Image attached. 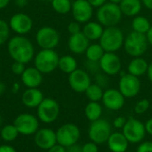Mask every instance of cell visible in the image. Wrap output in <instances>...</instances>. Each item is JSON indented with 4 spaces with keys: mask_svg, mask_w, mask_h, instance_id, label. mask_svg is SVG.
<instances>
[{
    "mask_svg": "<svg viewBox=\"0 0 152 152\" xmlns=\"http://www.w3.org/2000/svg\"><path fill=\"white\" fill-rule=\"evenodd\" d=\"M147 76L149 80L152 83V61L151 63H149V67H148V70H147Z\"/></svg>",
    "mask_w": 152,
    "mask_h": 152,
    "instance_id": "50",
    "label": "cell"
},
{
    "mask_svg": "<svg viewBox=\"0 0 152 152\" xmlns=\"http://www.w3.org/2000/svg\"><path fill=\"white\" fill-rule=\"evenodd\" d=\"M9 27L16 35L24 36L29 33L33 28V20L26 13L17 12L13 14L9 20Z\"/></svg>",
    "mask_w": 152,
    "mask_h": 152,
    "instance_id": "13",
    "label": "cell"
},
{
    "mask_svg": "<svg viewBox=\"0 0 152 152\" xmlns=\"http://www.w3.org/2000/svg\"><path fill=\"white\" fill-rule=\"evenodd\" d=\"M100 45L107 53H116L124 45V34L117 26L104 28L101 37Z\"/></svg>",
    "mask_w": 152,
    "mask_h": 152,
    "instance_id": "3",
    "label": "cell"
},
{
    "mask_svg": "<svg viewBox=\"0 0 152 152\" xmlns=\"http://www.w3.org/2000/svg\"><path fill=\"white\" fill-rule=\"evenodd\" d=\"M19 90H20V84L17 83V82L13 83L12 86V93L16 94V93L19 92Z\"/></svg>",
    "mask_w": 152,
    "mask_h": 152,
    "instance_id": "51",
    "label": "cell"
},
{
    "mask_svg": "<svg viewBox=\"0 0 152 152\" xmlns=\"http://www.w3.org/2000/svg\"><path fill=\"white\" fill-rule=\"evenodd\" d=\"M121 1H122V0H110V2L114 3V4H119Z\"/></svg>",
    "mask_w": 152,
    "mask_h": 152,
    "instance_id": "54",
    "label": "cell"
},
{
    "mask_svg": "<svg viewBox=\"0 0 152 152\" xmlns=\"http://www.w3.org/2000/svg\"><path fill=\"white\" fill-rule=\"evenodd\" d=\"M71 2H74V1H77V0H70Z\"/></svg>",
    "mask_w": 152,
    "mask_h": 152,
    "instance_id": "57",
    "label": "cell"
},
{
    "mask_svg": "<svg viewBox=\"0 0 152 152\" xmlns=\"http://www.w3.org/2000/svg\"><path fill=\"white\" fill-rule=\"evenodd\" d=\"M71 12L74 20L79 23H86L93 16L94 7L87 0H77L72 2Z\"/></svg>",
    "mask_w": 152,
    "mask_h": 152,
    "instance_id": "15",
    "label": "cell"
},
{
    "mask_svg": "<svg viewBox=\"0 0 152 152\" xmlns=\"http://www.w3.org/2000/svg\"><path fill=\"white\" fill-rule=\"evenodd\" d=\"M68 31L70 35H74V34H77V33H79L81 32V27H80V23L76 21V20H73L71 22L69 23L68 25Z\"/></svg>",
    "mask_w": 152,
    "mask_h": 152,
    "instance_id": "38",
    "label": "cell"
},
{
    "mask_svg": "<svg viewBox=\"0 0 152 152\" xmlns=\"http://www.w3.org/2000/svg\"><path fill=\"white\" fill-rule=\"evenodd\" d=\"M148 67L149 63L145 59L141 57H135L129 62L127 66V71L129 74L139 77L147 73Z\"/></svg>",
    "mask_w": 152,
    "mask_h": 152,
    "instance_id": "24",
    "label": "cell"
},
{
    "mask_svg": "<svg viewBox=\"0 0 152 152\" xmlns=\"http://www.w3.org/2000/svg\"><path fill=\"white\" fill-rule=\"evenodd\" d=\"M52 7L57 13L66 14L71 12L72 2L70 0H53L51 2Z\"/></svg>",
    "mask_w": 152,
    "mask_h": 152,
    "instance_id": "32",
    "label": "cell"
},
{
    "mask_svg": "<svg viewBox=\"0 0 152 152\" xmlns=\"http://www.w3.org/2000/svg\"><path fill=\"white\" fill-rule=\"evenodd\" d=\"M10 31L11 29L8 22L0 19V45H3L8 42L10 37Z\"/></svg>",
    "mask_w": 152,
    "mask_h": 152,
    "instance_id": "33",
    "label": "cell"
},
{
    "mask_svg": "<svg viewBox=\"0 0 152 152\" xmlns=\"http://www.w3.org/2000/svg\"><path fill=\"white\" fill-rule=\"evenodd\" d=\"M0 152H17L16 150L8 144H2L0 145Z\"/></svg>",
    "mask_w": 152,
    "mask_h": 152,
    "instance_id": "43",
    "label": "cell"
},
{
    "mask_svg": "<svg viewBox=\"0 0 152 152\" xmlns=\"http://www.w3.org/2000/svg\"><path fill=\"white\" fill-rule=\"evenodd\" d=\"M45 1H47V2H52L53 0H45Z\"/></svg>",
    "mask_w": 152,
    "mask_h": 152,
    "instance_id": "56",
    "label": "cell"
},
{
    "mask_svg": "<svg viewBox=\"0 0 152 152\" xmlns=\"http://www.w3.org/2000/svg\"><path fill=\"white\" fill-rule=\"evenodd\" d=\"M19 134H20L13 124L4 125L0 131L1 139L5 142H12L15 141Z\"/></svg>",
    "mask_w": 152,
    "mask_h": 152,
    "instance_id": "29",
    "label": "cell"
},
{
    "mask_svg": "<svg viewBox=\"0 0 152 152\" xmlns=\"http://www.w3.org/2000/svg\"><path fill=\"white\" fill-rule=\"evenodd\" d=\"M118 90L125 98L135 97L141 90V81L139 77L129 73L121 72L118 83Z\"/></svg>",
    "mask_w": 152,
    "mask_h": 152,
    "instance_id": "12",
    "label": "cell"
},
{
    "mask_svg": "<svg viewBox=\"0 0 152 152\" xmlns=\"http://www.w3.org/2000/svg\"><path fill=\"white\" fill-rule=\"evenodd\" d=\"M148 40L145 34L132 31L124 41V48L127 54L132 57H140L144 54L148 49Z\"/></svg>",
    "mask_w": 152,
    "mask_h": 152,
    "instance_id": "5",
    "label": "cell"
},
{
    "mask_svg": "<svg viewBox=\"0 0 152 152\" xmlns=\"http://www.w3.org/2000/svg\"><path fill=\"white\" fill-rule=\"evenodd\" d=\"M58 69L65 74L69 75L77 69V60L71 55H63L59 59Z\"/></svg>",
    "mask_w": 152,
    "mask_h": 152,
    "instance_id": "26",
    "label": "cell"
},
{
    "mask_svg": "<svg viewBox=\"0 0 152 152\" xmlns=\"http://www.w3.org/2000/svg\"><path fill=\"white\" fill-rule=\"evenodd\" d=\"M107 143L111 152H126L130 142L127 141L122 132H116L110 134Z\"/></svg>",
    "mask_w": 152,
    "mask_h": 152,
    "instance_id": "22",
    "label": "cell"
},
{
    "mask_svg": "<svg viewBox=\"0 0 152 152\" xmlns=\"http://www.w3.org/2000/svg\"><path fill=\"white\" fill-rule=\"evenodd\" d=\"M151 25L150 20L144 16L137 15L134 18V20L132 21L133 31H135L138 33L146 35L147 32L149 31V29L151 28Z\"/></svg>",
    "mask_w": 152,
    "mask_h": 152,
    "instance_id": "28",
    "label": "cell"
},
{
    "mask_svg": "<svg viewBox=\"0 0 152 152\" xmlns=\"http://www.w3.org/2000/svg\"><path fill=\"white\" fill-rule=\"evenodd\" d=\"M85 115L91 122L100 119L102 115V105L98 102H89L85 108Z\"/></svg>",
    "mask_w": 152,
    "mask_h": 152,
    "instance_id": "27",
    "label": "cell"
},
{
    "mask_svg": "<svg viewBox=\"0 0 152 152\" xmlns=\"http://www.w3.org/2000/svg\"><path fill=\"white\" fill-rule=\"evenodd\" d=\"M85 66H86V71L88 73H92L94 75L102 71L99 61H88L87 60L85 63Z\"/></svg>",
    "mask_w": 152,
    "mask_h": 152,
    "instance_id": "36",
    "label": "cell"
},
{
    "mask_svg": "<svg viewBox=\"0 0 152 152\" xmlns=\"http://www.w3.org/2000/svg\"><path fill=\"white\" fill-rule=\"evenodd\" d=\"M142 4L149 10H152V0H141Z\"/></svg>",
    "mask_w": 152,
    "mask_h": 152,
    "instance_id": "48",
    "label": "cell"
},
{
    "mask_svg": "<svg viewBox=\"0 0 152 152\" xmlns=\"http://www.w3.org/2000/svg\"><path fill=\"white\" fill-rule=\"evenodd\" d=\"M125 97L119 90L110 88L104 91L102 95V103L110 110L116 111L121 110L125 105Z\"/></svg>",
    "mask_w": 152,
    "mask_h": 152,
    "instance_id": "18",
    "label": "cell"
},
{
    "mask_svg": "<svg viewBox=\"0 0 152 152\" xmlns=\"http://www.w3.org/2000/svg\"><path fill=\"white\" fill-rule=\"evenodd\" d=\"M11 0H0V10L4 9L9 4Z\"/></svg>",
    "mask_w": 152,
    "mask_h": 152,
    "instance_id": "52",
    "label": "cell"
},
{
    "mask_svg": "<svg viewBox=\"0 0 152 152\" xmlns=\"http://www.w3.org/2000/svg\"><path fill=\"white\" fill-rule=\"evenodd\" d=\"M91 4L92 6L94 8H99L100 6H102V4H104L106 3L107 0H87Z\"/></svg>",
    "mask_w": 152,
    "mask_h": 152,
    "instance_id": "45",
    "label": "cell"
},
{
    "mask_svg": "<svg viewBox=\"0 0 152 152\" xmlns=\"http://www.w3.org/2000/svg\"><path fill=\"white\" fill-rule=\"evenodd\" d=\"M20 79L27 88H38L43 83V74L37 68L28 67L20 75Z\"/></svg>",
    "mask_w": 152,
    "mask_h": 152,
    "instance_id": "19",
    "label": "cell"
},
{
    "mask_svg": "<svg viewBox=\"0 0 152 152\" xmlns=\"http://www.w3.org/2000/svg\"><path fill=\"white\" fill-rule=\"evenodd\" d=\"M81 132L79 127L73 123H66L61 126L56 131L57 143L68 148L77 143L80 139Z\"/></svg>",
    "mask_w": 152,
    "mask_h": 152,
    "instance_id": "7",
    "label": "cell"
},
{
    "mask_svg": "<svg viewBox=\"0 0 152 152\" xmlns=\"http://www.w3.org/2000/svg\"><path fill=\"white\" fill-rule=\"evenodd\" d=\"M60 56L54 49H41L33 59L34 67L43 75L50 74L58 69Z\"/></svg>",
    "mask_w": 152,
    "mask_h": 152,
    "instance_id": "2",
    "label": "cell"
},
{
    "mask_svg": "<svg viewBox=\"0 0 152 152\" xmlns=\"http://www.w3.org/2000/svg\"><path fill=\"white\" fill-rule=\"evenodd\" d=\"M89 45L90 40L84 35L82 31L74 35H70L68 41L69 49L75 54H81L86 53Z\"/></svg>",
    "mask_w": 152,
    "mask_h": 152,
    "instance_id": "20",
    "label": "cell"
},
{
    "mask_svg": "<svg viewBox=\"0 0 152 152\" xmlns=\"http://www.w3.org/2000/svg\"><path fill=\"white\" fill-rule=\"evenodd\" d=\"M126 118L125 117H122V116H119L118 118H116L114 120H113V126L117 129H122L124 127V126L126 125Z\"/></svg>",
    "mask_w": 152,
    "mask_h": 152,
    "instance_id": "41",
    "label": "cell"
},
{
    "mask_svg": "<svg viewBox=\"0 0 152 152\" xmlns=\"http://www.w3.org/2000/svg\"><path fill=\"white\" fill-rule=\"evenodd\" d=\"M13 125L20 134L24 136L34 135L39 129V120L37 116L30 113H22L18 115Z\"/></svg>",
    "mask_w": 152,
    "mask_h": 152,
    "instance_id": "9",
    "label": "cell"
},
{
    "mask_svg": "<svg viewBox=\"0 0 152 152\" xmlns=\"http://www.w3.org/2000/svg\"><path fill=\"white\" fill-rule=\"evenodd\" d=\"M105 53V51L102 47L100 44H93L90 45L86 51V56L88 61H100L103 54Z\"/></svg>",
    "mask_w": 152,
    "mask_h": 152,
    "instance_id": "30",
    "label": "cell"
},
{
    "mask_svg": "<svg viewBox=\"0 0 152 152\" xmlns=\"http://www.w3.org/2000/svg\"><path fill=\"white\" fill-rule=\"evenodd\" d=\"M2 125H3V118H2V117L0 116V127L2 126Z\"/></svg>",
    "mask_w": 152,
    "mask_h": 152,
    "instance_id": "55",
    "label": "cell"
},
{
    "mask_svg": "<svg viewBox=\"0 0 152 152\" xmlns=\"http://www.w3.org/2000/svg\"><path fill=\"white\" fill-rule=\"evenodd\" d=\"M60 105L53 98H44L37 108V117L44 124L53 123L60 115Z\"/></svg>",
    "mask_w": 152,
    "mask_h": 152,
    "instance_id": "6",
    "label": "cell"
},
{
    "mask_svg": "<svg viewBox=\"0 0 152 152\" xmlns=\"http://www.w3.org/2000/svg\"><path fill=\"white\" fill-rule=\"evenodd\" d=\"M91 84V77L86 70L77 69L69 75V85L76 93H85Z\"/></svg>",
    "mask_w": 152,
    "mask_h": 152,
    "instance_id": "14",
    "label": "cell"
},
{
    "mask_svg": "<svg viewBox=\"0 0 152 152\" xmlns=\"http://www.w3.org/2000/svg\"><path fill=\"white\" fill-rule=\"evenodd\" d=\"M111 134V125L109 121L103 118H100L98 120L91 122L88 129L89 139L96 144H102L107 142Z\"/></svg>",
    "mask_w": 152,
    "mask_h": 152,
    "instance_id": "8",
    "label": "cell"
},
{
    "mask_svg": "<svg viewBox=\"0 0 152 152\" xmlns=\"http://www.w3.org/2000/svg\"><path fill=\"white\" fill-rule=\"evenodd\" d=\"M144 125H145L146 133L149 134L150 135H152V118H150V119H148Z\"/></svg>",
    "mask_w": 152,
    "mask_h": 152,
    "instance_id": "46",
    "label": "cell"
},
{
    "mask_svg": "<svg viewBox=\"0 0 152 152\" xmlns=\"http://www.w3.org/2000/svg\"><path fill=\"white\" fill-rule=\"evenodd\" d=\"M9 56L13 61L23 64L30 62L35 57V47L33 43L25 36L16 35L7 42Z\"/></svg>",
    "mask_w": 152,
    "mask_h": 152,
    "instance_id": "1",
    "label": "cell"
},
{
    "mask_svg": "<svg viewBox=\"0 0 152 152\" xmlns=\"http://www.w3.org/2000/svg\"><path fill=\"white\" fill-rule=\"evenodd\" d=\"M36 42L41 49H54L60 43V34L53 27H41L36 34Z\"/></svg>",
    "mask_w": 152,
    "mask_h": 152,
    "instance_id": "11",
    "label": "cell"
},
{
    "mask_svg": "<svg viewBox=\"0 0 152 152\" xmlns=\"http://www.w3.org/2000/svg\"><path fill=\"white\" fill-rule=\"evenodd\" d=\"M6 90V86L3 82H0V95H3Z\"/></svg>",
    "mask_w": 152,
    "mask_h": 152,
    "instance_id": "53",
    "label": "cell"
},
{
    "mask_svg": "<svg viewBox=\"0 0 152 152\" xmlns=\"http://www.w3.org/2000/svg\"><path fill=\"white\" fill-rule=\"evenodd\" d=\"M103 30L104 28L100 22L88 21L84 26L82 32L89 40H97L101 38Z\"/></svg>",
    "mask_w": 152,
    "mask_h": 152,
    "instance_id": "25",
    "label": "cell"
},
{
    "mask_svg": "<svg viewBox=\"0 0 152 152\" xmlns=\"http://www.w3.org/2000/svg\"><path fill=\"white\" fill-rule=\"evenodd\" d=\"M28 0H14V4L20 8L25 7L28 4Z\"/></svg>",
    "mask_w": 152,
    "mask_h": 152,
    "instance_id": "47",
    "label": "cell"
},
{
    "mask_svg": "<svg viewBox=\"0 0 152 152\" xmlns=\"http://www.w3.org/2000/svg\"><path fill=\"white\" fill-rule=\"evenodd\" d=\"M82 152H99L98 144L92 141L86 142L84 145H82Z\"/></svg>",
    "mask_w": 152,
    "mask_h": 152,
    "instance_id": "39",
    "label": "cell"
},
{
    "mask_svg": "<svg viewBox=\"0 0 152 152\" xmlns=\"http://www.w3.org/2000/svg\"><path fill=\"white\" fill-rule=\"evenodd\" d=\"M146 37H147V40H148L149 45H151L152 46V26L151 27V28L149 29V31L147 32Z\"/></svg>",
    "mask_w": 152,
    "mask_h": 152,
    "instance_id": "49",
    "label": "cell"
},
{
    "mask_svg": "<svg viewBox=\"0 0 152 152\" xmlns=\"http://www.w3.org/2000/svg\"><path fill=\"white\" fill-rule=\"evenodd\" d=\"M136 152H152V142L146 141L139 144Z\"/></svg>",
    "mask_w": 152,
    "mask_h": 152,
    "instance_id": "40",
    "label": "cell"
},
{
    "mask_svg": "<svg viewBox=\"0 0 152 152\" xmlns=\"http://www.w3.org/2000/svg\"><path fill=\"white\" fill-rule=\"evenodd\" d=\"M94 81L96 85H98L99 86H101L102 89L108 87L109 84H110V78L109 76L105 73H103L102 71L97 73L94 75Z\"/></svg>",
    "mask_w": 152,
    "mask_h": 152,
    "instance_id": "34",
    "label": "cell"
},
{
    "mask_svg": "<svg viewBox=\"0 0 152 152\" xmlns=\"http://www.w3.org/2000/svg\"><path fill=\"white\" fill-rule=\"evenodd\" d=\"M66 149H67V152H82V146L77 143L71 145Z\"/></svg>",
    "mask_w": 152,
    "mask_h": 152,
    "instance_id": "44",
    "label": "cell"
},
{
    "mask_svg": "<svg viewBox=\"0 0 152 152\" xmlns=\"http://www.w3.org/2000/svg\"><path fill=\"white\" fill-rule=\"evenodd\" d=\"M103 93H104L103 89L96 84H91L90 86L85 92L86 98L90 102H98L102 101Z\"/></svg>",
    "mask_w": 152,
    "mask_h": 152,
    "instance_id": "31",
    "label": "cell"
},
{
    "mask_svg": "<svg viewBox=\"0 0 152 152\" xmlns=\"http://www.w3.org/2000/svg\"><path fill=\"white\" fill-rule=\"evenodd\" d=\"M99 62L102 71L108 76H115L121 71V60L115 53L105 52Z\"/></svg>",
    "mask_w": 152,
    "mask_h": 152,
    "instance_id": "17",
    "label": "cell"
},
{
    "mask_svg": "<svg viewBox=\"0 0 152 152\" xmlns=\"http://www.w3.org/2000/svg\"><path fill=\"white\" fill-rule=\"evenodd\" d=\"M122 133L130 143H139L145 138V125L135 118H130L122 128Z\"/></svg>",
    "mask_w": 152,
    "mask_h": 152,
    "instance_id": "10",
    "label": "cell"
},
{
    "mask_svg": "<svg viewBox=\"0 0 152 152\" xmlns=\"http://www.w3.org/2000/svg\"><path fill=\"white\" fill-rule=\"evenodd\" d=\"M47 152H67V149L60 144H55L54 146H53L52 148H50Z\"/></svg>",
    "mask_w": 152,
    "mask_h": 152,
    "instance_id": "42",
    "label": "cell"
},
{
    "mask_svg": "<svg viewBox=\"0 0 152 152\" xmlns=\"http://www.w3.org/2000/svg\"><path fill=\"white\" fill-rule=\"evenodd\" d=\"M44 98V94L40 89L27 88L21 95V102L27 108L34 109L38 107Z\"/></svg>",
    "mask_w": 152,
    "mask_h": 152,
    "instance_id": "21",
    "label": "cell"
},
{
    "mask_svg": "<svg viewBox=\"0 0 152 152\" xmlns=\"http://www.w3.org/2000/svg\"><path fill=\"white\" fill-rule=\"evenodd\" d=\"M151 106V102L148 99H142L138 101L134 106V112L138 115L144 114Z\"/></svg>",
    "mask_w": 152,
    "mask_h": 152,
    "instance_id": "35",
    "label": "cell"
},
{
    "mask_svg": "<svg viewBox=\"0 0 152 152\" xmlns=\"http://www.w3.org/2000/svg\"><path fill=\"white\" fill-rule=\"evenodd\" d=\"M25 69H26L25 64L19 61H13L12 64L11 65V71L17 76H20L25 70Z\"/></svg>",
    "mask_w": 152,
    "mask_h": 152,
    "instance_id": "37",
    "label": "cell"
},
{
    "mask_svg": "<svg viewBox=\"0 0 152 152\" xmlns=\"http://www.w3.org/2000/svg\"><path fill=\"white\" fill-rule=\"evenodd\" d=\"M34 142L36 146L43 151H48L50 148L57 144L56 132L49 127H43L37 130L34 134Z\"/></svg>",
    "mask_w": 152,
    "mask_h": 152,
    "instance_id": "16",
    "label": "cell"
},
{
    "mask_svg": "<svg viewBox=\"0 0 152 152\" xmlns=\"http://www.w3.org/2000/svg\"><path fill=\"white\" fill-rule=\"evenodd\" d=\"M123 15L127 17H135L141 12L142 3L141 0H122L119 4Z\"/></svg>",
    "mask_w": 152,
    "mask_h": 152,
    "instance_id": "23",
    "label": "cell"
},
{
    "mask_svg": "<svg viewBox=\"0 0 152 152\" xmlns=\"http://www.w3.org/2000/svg\"><path fill=\"white\" fill-rule=\"evenodd\" d=\"M123 13L120 10L119 4L111 2H106L98 8L96 12L98 22L106 28L117 26L120 22Z\"/></svg>",
    "mask_w": 152,
    "mask_h": 152,
    "instance_id": "4",
    "label": "cell"
}]
</instances>
